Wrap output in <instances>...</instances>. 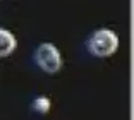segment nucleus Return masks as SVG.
<instances>
[{"label":"nucleus","mask_w":134,"mask_h":120,"mask_svg":"<svg viewBox=\"0 0 134 120\" xmlns=\"http://www.w3.org/2000/svg\"><path fill=\"white\" fill-rule=\"evenodd\" d=\"M119 48V38L112 29H96L88 39V50L95 57H110Z\"/></svg>","instance_id":"nucleus-1"},{"label":"nucleus","mask_w":134,"mask_h":120,"mask_svg":"<svg viewBox=\"0 0 134 120\" xmlns=\"http://www.w3.org/2000/svg\"><path fill=\"white\" fill-rule=\"evenodd\" d=\"M35 60L40 69L45 70L47 74H55L62 67V55L53 43H41L36 48Z\"/></svg>","instance_id":"nucleus-2"},{"label":"nucleus","mask_w":134,"mask_h":120,"mask_svg":"<svg viewBox=\"0 0 134 120\" xmlns=\"http://www.w3.org/2000/svg\"><path fill=\"white\" fill-rule=\"evenodd\" d=\"M14 48H16V38H14V35L10 31H7V29H0V58L12 53Z\"/></svg>","instance_id":"nucleus-3"},{"label":"nucleus","mask_w":134,"mask_h":120,"mask_svg":"<svg viewBox=\"0 0 134 120\" xmlns=\"http://www.w3.org/2000/svg\"><path fill=\"white\" fill-rule=\"evenodd\" d=\"M31 108L35 110L36 113H40V115H45V113H48V110H50V100H48L47 96H38L33 101Z\"/></svg>","instance_id":"nucleus-4"}]
</instances>
